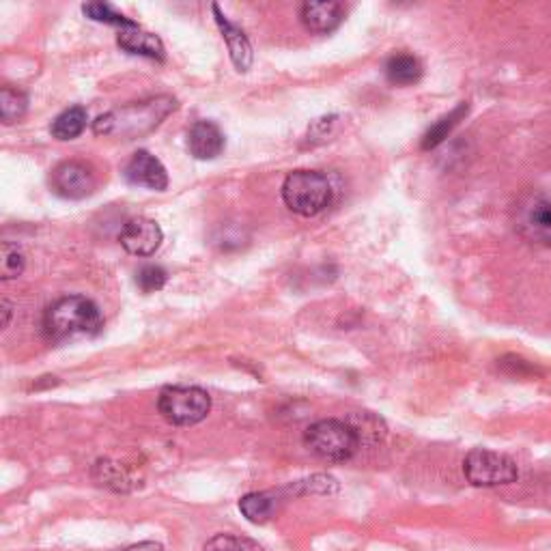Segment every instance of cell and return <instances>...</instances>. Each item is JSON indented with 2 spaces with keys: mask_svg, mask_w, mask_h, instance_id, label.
<instances>
[{
  "mask_svg": "<svg viewBox=\"0 0 551 551\" xmlns=\"http://www.w3.org/2000/svg\"><path fill=\"white\" fill-rule=\"evenodd\" d=\"M295 487H300V493H321V496H326V493H334L338 489V483L336 478L328 474H315L306 480H300V483H295Z\"/></svg>",
  "mask_w": 551,
  "mask_h": 551,
  "instance_id": "25",
  "label": "cell"
},
{
  "mask_svg": "<svg viewBox=\"0 0 551 551\" xmlns=\"http://www.w3.org/2000/svg\"><path fill=\"white\" fill-rule=\"evenodd\" d=\"M117 44H119L121 50L136 54V56H147V59H153V61H164L166 59L164 44L160 41V37L153 35V33L140 31L138 26L123 28V31L117 37Z\"/></svg>",
  "mask_w": 551,
  "mask_h": 551,
  "instance_id": "14",
  "label": "cell"
},
{
  "mask_svg": "<svg viewBox=\"0 0 551 551\" xmlns=\"http://www.w3.org/2000/svg\"><path fill=\"white\" fill-rule=\"evenodd\" d=\"M93 476L100 485L110 487L112 491H127L130 489V478H127L125 470L121 468L119 463H112L108 459H102L95 463L93 468Z\"/></svg>",
  "mask_w": 551,
  "mask_h": 551,
  "instance_id": "20",
  "label": "cell"
},
{
  "mask_svg": "<svg viewBox=\"0 0 551 551\" xmlns=\"http://www.w3.org/2000/svg\"><path fill=\"white\" fill-rule=\"evenodd\" d=\"M465 115H468V104H461V106H457L455 110H452L450 115H446V117H442L437 123H433V125L429 127V130H427V134L422 136V149L431 151V149H435L437 145H442L444 140L450 136V132L455 130V127L459 125V121H461Z\"/></svg>",
  "mask_w": 551,
  "mask_h": 551,
  "instance_id": "17",
  "label": "cell"
},
{
  "mask_svg": "<svg viewBox=\"0 0 551 551\" xmlns=\"http://www.w3.org/2000/svg\"><path fill=\"white\" fill-rule=\"evenodd\" d=\"M26 267V259L22 250H18L16 246L3 244V254H0V278L3 280H13L22 276Z\"/></svg>",
  "mask_w": 551,
  "mask_h": 551,
  "instance_id": "23",
  "label": "cell"
},
{
  "mask_svg": "<svg viewBox=\"0 0 551 551\" xmlns=\"http://www.w3.org/2000/svg\"><path fill=\"white\" fill-rule=\"evenodd\" d=\"M84 11V16H87L89 20H95V22H104V24H112V26H121V31L123 28H134L138 26L134 20L130 18H125L123 13L115 11L110 5L106 3H89V5H84L82 7Z\"/></svg>",
  "mask_w": 551,
  "mask_h": 551,
  "instance_id": "21",
  "label": "cell"
},
{
  "mask_svg": "<svg viewBox=\"0 0 551 551\" xmlns=\"http://www.w3.org/2000/svg\"><path fill=\"white\" fill-rule=\"evenodd\" d=\"M211 11H214L216 24H218L220 33L226 41V48H229L233 65L239 69V72H248L250 65H252L250 39L246 37V33L242 31V28H237L233 22H229V18L224 16L218 5H211Z\"/></svg>",
  "mask_w": 551,
  "mask_h": 551,
  "instance_id": "11",
  "label": "cell"
},
{
  "mask_svg": "<svg viewBox=\"0 0 551 551\" xmlns=\"http://www.w3.org/2000/svg\"><path fill=\"white\" fill-rule=\"evenodd\" d=\"M97 177L93 166L80 160H67L54 168L50 188L56 196L67 201H82L95 192Z\"/></svg>",
  "mask_w": 551,
  "mask_h": 551,
  "instance_id": "7",
  "label": "cell"
},
{
  "mask_svg": "<svg viewBox=\"0 0 551 551\" xmlns=\"http://www.w3.org/2000/svg\"><path fill=\"white\" fill-rule=\"evenodd\" d=\"M517 231L528 242L551 246V199L530 194L517 205Z\"/></svg>",
  "mask_w": 551,
  "mask_h": 551,
  "instance_id": "8",
  "label": "cell"
},
{
  "mask_svg": "<svg viewBox=\"0 0 551 551\" xmlns=\"http://www.w3.org/2000/svg\"><path fill=\"white\" fill-rule=\"evenodd\" d=\"M166 280H168V274L160 265H145V267H140L136 274V285L143 293H155V291L164 289Z\"/></svg>",
  "mask_w": 551,
  "mask_h": 551,
  "instance_id": "24",
  "label": "cell"
},
{
  "mask_svg": "<svg viewBox=\"0 0 551 551\" xmlns=\"http://www.w3.org/2000/svg\"><path fill=\"white\" fill-rule=\"evenodd\" d=\"M274 500L267 496V493H246V496L239 500V511L242 515L252 521V524H265L267 519L274 515Z\"/></svg>",
  "mask_w": 551,
  "mask_h": 551,
  "instance_id": "18",
  "label": "cell"
},
{
  "mask_svg": "<svg viewBox=\"0 0 551 551\" xmlns=\"http://www.w3.org/2000/svg\"><path fill=\"white\" fill-rule=\"evenodd\" d=\"M224 134L214 121H196L188 134V149L196 160H214L224 151Z\"/></svg>",
  "mask_w": 551,
  "mask_h": 551,
  "instance_id": "13",
  "label": "cell"
},
{
  "mask_svg": "<svg viewBox=\"0 0 551 551\" xmlns=\"http://www.w3.org/2000/svg\"><path fill=\"white\" fill-rule=\"evenodd\" d=\"M123 551H164V547L160 543H155V541H143V543H136V545L127 547Z\"/></svg>",
  "mask_w": 551,
  "mask_h": 551,
  "instance_id": "26",
  "label": "cell"
},
{
  "mask_svg": "<svg viewBox=\"0 0 551 551\" xmlns=\"http://www.w3.org/2000/svg\"><path fill=\"white\" fill-rule=\"evenodd\" d=\"M158 409L166 422L175 427H192L211 412L209 392L196 386H168L160 392Z\"/></svg>",
  "mask_w": 551,
  "mask_h": 551,
  "instance_id": "5",
  "label": "cell"
},
{
  "mask_svg": "<svg viewBox=\"0 0 551 551\" xmlns=\"http://www.w3.org/2000/svg\"><path fill=\"white\" fill-rule=\"evenodd\" d=\"M203 551H263V547L257 541L246 539V536L216 534L214 539L205 543Z\"/></svg>",
  "mask_w": 551,
  "mask_h": 551,
  "instance_id": "22",
  "label": "cell"
},
{
  "mask_svg": "<svg viewBox=\"0 0 551 551\" xmlns=\"http://www.w3.org/2000/svg\"><path fill=\"white\" fill-rule=\"evenodd\" d=\"M282 201L293 214L313 218L332 205L334 190L326 175L317 171H295L282 183Z\"/></svg>",
  "mask_w": 551,
  "mask_h": 551,
  "instance_id": "3",
  "label": "cell"
},
{
  "mask_svg": "<svg viewBox=\"0 0 551 551\" xmlns=\"http://www.w3.org/2000/svg\"><path fill=\"white\" fill-rule=\"evenodd\" d=\"M300 20L306 31L330 35L345 20V9L341 3H304L300 7Z\"/></svg>",
  "mask_w": 551,
  "mask_h": 551,
  "instance_id": "12",
  "label": "cell"
},
{
  "mask_svg": "<svg viewBox=\"0 0 551 551\" xmlns=\"http://www.w3.org/2000/svg\"><path fill=\"white\" fill-rule=\"evenodd\" d=\"M13 315V306L9 300H3V328H9V321Z\"/></svg>",
  "mask_w": 551,
  "mask_h": 551,
  "instance_id": "27",
  "label": "cell"
},
{
  "mask_svg": "<svg viewBox=\"0 0 551 551\" xmlns=\"http://www.w3.org/2000/svg\"><path fill=\"white\" fill-rule=\"evenodd\" d=\"M41 328L50 343H69L100 334L104 330V317L93 300L84 295H67L48 306Z\"/></svg>",
  "mask_w": 551,
  "mask_h": 551,
  "instance_id": "2",
  "label": "cell"
},
{
  "mask_svg": "<svg viewBox=\"0 0 551 551\" xmlns=\"http://www.w3.org/2000/svg\"><path fill=\"white\" fill-rule=\"evenodd\" d=\"M164 233L160 224L149 218H132L123 224L119 233V242L125 252L134 254V257H151L162 246Z\"/></svg>",
  "mask_w": 551,
  "mask_h": 551,
  "instance_id": "9",
  "label": "cell"
},
{
  "mask_svg": "<svg viewBox=\"0 0 551 551\" xmlns=\"http://www.w3.org/2000/svg\"><path fill=\"white\" fill-rule=\"evenodd\" d=\"M386 76L397 87H409L422 78V63L414 54H392L386 63Z\"/></svg>",
  "mask_w": 551,
  "mask_h": 551,
  "instance_id": "15",
  "label": "cell"
},
{
  "mask_svg": "<svg viewBox=\"0 0 551 551\" xmlns=\"http://www.w3.org/2000/svg\"><path fill=\"white\" fill-rule=\"evenodd\" d=\"M304 444L323 461L343 463L358 452L360 435L349 422L328 418L315 422L304 431Z\"/></svg>",
  "mask_w": 551,
  "mask_h": 551,
  "instance_id": "4",
  "label": "cell"
},
{
  "mask_svg": "<svg viewBox=\"0 0 551 551\" xmlns=\"http://www.w3.org/2000/svg\"><path fill=\"white\" fill-rule=\"evenodd\" d=\"M175 108V97L155 95L149 97V100L132 102L104 112V115L93 121V132L104 138L134 140L153 132Z\"/></svg>",
  "mask_w": 551,
  "mask_h": 551,
  "instance_id": "1",
  "label": "cell"
},
{
  "mask_svg": "<svg viewBox=\"0 0 551 551\" xmlns=\"http://www.w3.org/2000/svg\"><path fill=\"white\" fill-rule=\"evenodd\" d=\"M87 123H89L87 108L72 106L63 110L61 115L52 121L50 132L56 140H74L87 130Z\"/></svg>",
  "mask_w": 551,
  "mask_h": 551,
  "instance_id": "16",
  "label": "cell"
},
{
  "mask_svg": "<svg viewBox=\"0 0 551 551\" xmlns=\"http://www.w3.org/2000/svg\"><path fill=\"white\" fill-rule=\"evenodd\" d=\"M463 474L474 487H502L519 478L517 463L496 450L474 448L463 461Z\"/></svg>",
  "mask_w": 551,
  "mask_h": 551,
  "instance_id": "6",
  "label": "cell"
},
{
  "mask_svg": "<svg viewBox=\"0 0 551 551\" xmlns=\"http://www.w3.org/2000/svg\"><path fill=\"white\" fill-rule=\"evenodd\" d=\"M123 177L136 188H147L153 192H164L168 188V173L164 164L149 151H138L127 162Z\"/></svg>",
  "mask_w": 551,
  "mask_h": 551,
  "instance_id": "10",
  "label": "cell"
},
{
  "mask_svg": "<svg viewBox=\"0 0 551 551\" xmlns=\"http://www.w3.org/2000/svg\"><path fill=\"white\" fill-rule=\"evenodd\" d=\"M28 110V97L24 91L13 89V87H3L0 91V119H3L5 125H11L20 121Z\"/></svg>",
  "mask_w": 551,
  "mask_h": 551,
  "instance_id": "19",
  "label": "cell"
}]
</instances>
